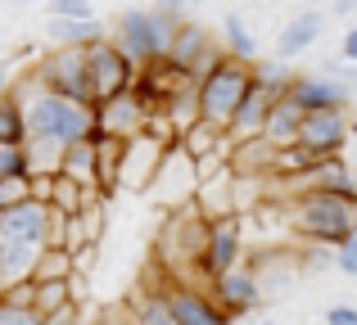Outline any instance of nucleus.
Wrapping results in <instances>:
<instances>
[{"mask_svg":"<svg viewBox=\"0 0 357 325\" xmlns=\"http://www.w3.org/2000/svg\"><path fill=\"white\" fill-rule=\"evenodd\" d=\"M298 127H303V104H298L289 90H280V95L271 100V113H267V122H262V136L285 150V145H298Z\"/></svg>","mask_w":357,"mask_h":325,"instance_id":"412c9836","label":"nucleus"},{"mask_svg":"<svg viewBox=\"0 0 357 325\" xmlns=\"http://www.w3.org/2000/svg\"><path fill=\"white\" fill-rule=\"evenodd\" d=\"M280 181V176H276ZM289 194L294 190H326V194H349V199H357V181L349 172V163L340 159V154H331V159H317L312 167H307L298 181H280Z\"/></svg>","mask_w":357,"mask_h":325,"instance_id":"dca6fc26","label":"nucleus"},{"mask_svg":"<svg viewBox=\"0 0 357 325\" xmlns=\"http://www.w3.org/2000/svg\"><path fill=\"white\" fill-rule=\"evenodd\" d=\"M289 230L312 244L340 248L357 230V199L349 194H326V190H294L289 194Z\"/></svg>","mask_w":357,"mask_h":325,"instance_id":"f03ea898","label":"nucleus"},{"mask_svg":"<svg viewBox=\"0 0 357 325\" xmlns=\"http://www.w3.org/2000/svg\"><path fill=\"white\" fill-rule=\"evenodd\" d=\"M73 321H82V299L63 303V308H54L50 317H45V325H73Z\"/></svg>","mask_w":357,"mask_h":325,"instance_id":"2f4dec72","label":"nucleus"},{"mask_svg":"<svg viewBox=\"0 0 357 325\" xmlns=\"http://www.w3.org/2000/svg\"><path fill=\"white\" fill-rule=\"evenodd\" d=\"M276 163H280V145H271L267 136L236 141V150H231V167H236L240 176H262V181H271V176H276Z\"/></svg>","mask_w":357,"mask_h":325,"instance_id":"aec40b11","label":"nucleus"},{"mask_svg":"<svg viewBox=\"0 0 357 325\" xmlns=\"http://www.w3.org/2000/svg\"><path fill=\"white\" fill-rule=\"evenodd\" d=\"M36 72L50 90L73 100H91L96 104V86H91V59L86 45H50V50L36 59Z\"/></svg>","mask_w":357,"mask_h":325,"instance_id":"6e6552de","label":"nucleus"},{"mask_svg":"<svg viewBox=\"0 0 357 325\" xmlns=\"http://www.w3.org/2000/svg\"><path fill=\"white\" fill-rule=\"evenodd\" d=\"M14 72H18L14 59H0V100L9 95V86H14Z\"/></svg>","mask_w":357,"mask_h":325,"instance_id":"72a5a7b5","label":"nucleus"},{"mask_svg":"<svg viewBox=\"0 0 357 325\" xmlns=\"http://www.w3.org/2000/svg\"><path fill=\"white\" fill-rule=\"evenodd\" d=\"M253 81H258V63L222 54L199 77V113L208 118V122H218L222 132H231V122H236V113H240V104H244Z\"/></svg>","mask_w":357,"mask_h":325,"instance_id":"39448f33","label":"nucleus"},{"mask_svg":"<svg viewBox=\"0 0 357 325\" xmlns=\"http://www.w3.org/2000/svg\"><path fill=\"white\" fill-rule=\"evenodd\" d=\"M91 132H96V104H91V100L59 95V90H50V86L36 100H27V141L68 150L73 141H82V136H91Z\"/></svg>","mask_w":357,"mask_h":325,"instance_id":"7ed1b4c3","label":"nucleus"},{"mask_svg":"<svg viewBox=\"0 0 357 325\" xmlns=\"http://www.w3.org/2000/svg\"><path fill=\"white\" fill-rule=\"evenodd\" d=\"M167 299H172V317L176 325H227L231 312L213 299V290H195V285H167Z\"/></svg>","mask_w":357,"mask_h":325,"instance_id":"2eb2a0df","label":"nucleus"},{"mask_svg":"<svg viewBox=\"0 0 357 325\" xmlns=\"http://www.w3.org/2000/svg\"><path fill=\"white\" fill-rule=\"evenodd\" d=\"M45 14H73V18H91L96 0H45Z\"/></svg>","mask_w":357,"mask_h":325,"instance_id":"c85d7f7f","label":"nucleus"},{"mask_svg":"<svg viewBox=\"0 0 357 325\" xmlns=\"http://www.w3.org/2000/svg\"><path fill=\"white\" fill-rule=\"evenodd\" d=\"M280 90L271 86V81H253L249 86V95H244V104H240V113H236V122H231V141H249V136H262V122H267V113H271V100H276Z\"/></svg>","mask_w":357,"mask_h":325,"instance_id":"6ab92c4d","label":"nucleus"},{"mask_svg":"<svg viewBox=\"0 0 357 325\" xmlns=\"http://www.w3.org/2000/svg\"><path fill=\"white\" fill-rule=\"evenodd\" d=\"M109 27L100 23L96 14L91 18H73V14H45V41L50 45H91L100 41Z\"/></svg>","mask_w":357,"mask_h":325,"instance_id":"4be33fe9","label":"nucleus"},{"mask_svg":"<svg viewBox=\"0 0 357 325\" xmlns=\"http://www.w3.org/2000/svg\"><path fill=\"white\" fill-rule=\"evenodd\" d=\"M0 41H5V36H0Z\"/></svg>","mask_w":357,"mask_h":325,"instance_id":"4c0bfd02","label":"nucleus"},{"mask_svg":"<svg viewBox=\"0 0 357 325\" xmlns=\"http://www.w3.org/2000/svg\"><path fill=\"white\" fill-rule=\"evenodd\" d=\"M244 212H227V217H213V230H208V244H204V257H199V276L204 280H218L222 271L244 257V226H240Z\"/></svg>","mask_w":357,"mask_h":325,"instance_id":"f8f14e48","label":"nucleus"},{"mask_svg":"<svg viewBox=\"0 0 357 325\" xmlns=\"http://www.w3.org/2000/svg\"><path fill=\"white\" fill-rule=\"evenodd\" d=\"M335 267H340L344 276H357V230L344 239L340 248H335Z\"/></svg>","mask_w":357,"mask_h":325,"instance_id":"c756f323","label":"nucleus"},{"mask_svg":"<svg viewBox=\"0 0 357 325\" xmlns=\"http://www.w3.org/2000/svg\"><path fill=\"white\" fill-rule=\"evenodd\" d=\"M158 9H163V14H172L176 23H181V18H195V9L204 5V0H154Z\"/></svg>","mask_w":357,"mask_h":325,"instance_id":"7c9ffc66","label":"nucleus"},{"mask_svg":"<svg viewBox=\"0 0 357 325\" xmlns=\"http://www.w3.org/2000/svg\"><path fill=\"white\" fill-rule=\"evenodd\" d=\"M86 59H91V86H96V104H100V100H109V95H118V90H127V86H136L140 63L114 41V32H105L100 41H91V45H86Z\"/></svg>","mask_w":357,"mask_h":325,"instance_id":"1a4fd4ad","label":"nucleus"},{"mask_svg":"<svg viewBox=\"0 0 357 325\" xmlns=\"http://www.w3.org/2000/svg\"><path fill=\"white\" fill-rule=\"evenodd\" d=\"M199 185H204L199 159H195L181 141H172L163 150V163H158V172H154V181H149L145 194L167 212V208H181V203H195L199 199Z\"/></svg>","mask_w":357,"mask_h":325,"instance_id":"0eeeda50","label":"nucleus"},{"mask_svg":"<svg viewBox=\"0 0 357 325\" xmlns=\"http://www.w3.org/2000/svg\"><path fill=\"white\" fill-rule=\"evenodd\" d=\"M227 54V45H222V36H213L204 23H195V18H181V23L172 27V41H167V63H176V68L195 72V77H204V72L213 68V63Z\"/></svg>","mask_w":357,"mask_h":325,"instance_id":"9d476101","label":"nucleus"},{"mask_svg":"<svg viewBox=\"0 0 357 325\" xmlns=\"http://www.w3.org/2000/svg\"><path fill=\"white\" fill-rule=\"evenodd\" d=\"M340 54H344V59H353V63H357V23L349 27V32H344V41H340Z\"/></svg>","mask_w":357,"mask_h":325,"instance_id":"f704fd0d","label":"nucleus"},{"mask_svg":"<svg viewBox=\"0 0 357 325\" xmlns=\"http://www.w3.org/2000/svg\"><path fill=\"white\" fill-rule=\"evenodd\" d=\"M289 95L298 100L303 109H326V104H349L353 100V81H340L331 72H298L289 77Z\"/></svg>","mask_w":357,"mask_h":325,"instance_id":"f3484780","label":"nucleus"},{"mask_svg":"<svg viewBox=\"0 0 357 325\" xmlns=\"http://www.w3.org/2000/svg\"><path fill=\"white\" fill-rule=\"evenodd\" d=\"M222 45H227V54H236V59L258 63V36L249 32V23H244L240 14H227V18H222Z\"/></svg>","mask_w":357,"mask_h":325,"instance_id":"5701e85b","label":"nucleus"},{"mask_svg":"<svg viewBox=\"0 0 357 325\" xmlns=\"http://www.w3.org/2000/svg\"><path fill=\"white\" fill-rule=\"evenodd\" d=\"M172 27H176V18L163 14L158 5H149V9H122V14L114 18V41L140 63V68H145V63L167 59Z\"/></svg>","mask_w":357,"mask_h":325,"instance_id":"423d86ee","label":"nucleus"},{"mask_svg":"<svg viewBox=\"0 0 357 325\" xmlns=\"http://www.w3.org/2000/svg\"><path fill=\"white\" fill-rule=\"evenodd\" d=\"M326 325H357V308H349V303H335V308L326 312Z\"/></svg>","mask_w":357,"mask_h":325,"instance_id":"473e14b6","label":"nucleus"},{"mask_svg":"<svg viewBox=\"0 0 357 325\" xmlns=\"http://www.w3.org/2000/svg\"><path fill=\"white\" fill-rule=\"evenodd\" d=\"M321 32H326V14H321V9H303V14H294L276 32V59L280 63L298 59L303 50H312V45L321 41Z\"/></svg>","mask_w":357,"mask_h":325,"instance_id":"a211bd4d","label":"nucleus"},{"mask_svg":"<svg viewBox=\"0 0 357 325\" xmlns=\"http://www.w3.org/2000/svg\"><path fill=\"white\" fill-rule=\"evenodd\" d=\"M136 321H145V325H176L167 290H163V294H145V299H136Z\"/></svg>","mask_w":357,"mask_h":325,"instance_id":"bb28decb","label":"nucleus"},{"mask_svg":"<svg viewBox=\"0 0 357 325\" xmlns=\"http://www.w3.org/2000/svg\"><path fill=\"white\" fill-rule=\"evenodd\" d=\"M0 325H45V312L14 294H0Z\"/></svg>","mask_w":357,"mask_h":325,"instance_id":"a878e982","label":"nucleus"},{"mask_svg":"<svg viewBox=\"0 0 357 325\" xmlns=\"http://www.w3.org/2000/svg\"><path fill=\"white\" fill-rule=\"evenodd\" d=\"M208 230H213V217L199 208V203H181V208L163 212V226H158V235H154V257L163 262V271L172 276V280H181L185 267L199 271Z\"/></svg>","mask_w":357,"mask_h":325,"instance_id":"20e7f679","label":"nucleus"},{"mask_svg":"<svg viewBox=\"0 0 357 325\" xmlns=\"http://www.w3.org/2000/svg\"><path fill=\"white\" fill-rule=\"evenodd\" d=\"M154 122V109L145 104V95H136V86L118 90V95L100 100L96 104V132H109L118 141H136V136L149 132Z\"/></svg>","mask_w":357,"mask_h":325,"instance_id":"9b49d317","label":"nucleus"},{"mask_svg":"<svg viewBox=\"0 0 357 325\" xmlns=\"http://www.w3.org/2000/svg\"><path fill=\"white\" fill-rule=\"evenodd\" d=\"M23 199H36L32 194V172H9L0 176V208H14Z\"/></svg>","mask_w":357,"mask_h":325,"instance_id":"cd10ccee","label":"nucleus"},{"mask_svg":"<svg viewBox=\"0 0 357 325\" xmlns=\"http://www.w3.org/2000/svg\"><path fill=\"white\" fill-rule=\"evenodd\" d=\"M18 5H32V0H18Z\"/></svg>","mask_w":357,"mask_h":325,"instance_id":"e433bc0d","label":"nucleus"},{"mask_svg":"<svg viewBox=\"0 0 357 325\" xmlns=\"http://www.w3.org/2000/svg\"><path fill=\"white\" fill-rule=\"evenodd\" d=\"M298 145H307L312 154L331 159L349 145V113L344 104H326V109H303V127H298Z\"/></svg>","mask_w":357,"mask_h":325,"instance_id":"ddd939ff","label":"nucleus"},{"mask_svg":"<svg viewBox=\"0 0 357 325\" xmlns=\"http://www.w3.org/2000/svg\"><path fill=\"white\" fill-rule=\"evenodd\" d=\"M73 271H77V253L63 244H45L32 267V280H59V276H73Z\"/></svg>","mask_w":357,"mask_h":325,"instance_id":"b1692460","label":"nucleus"},{"mask_svg":"<svg viewBox=\"0 0 357 325\" xmlns=\"http://www.w3.org/2000/svg\"><path fill=\"white\" fill-rule=\"evenodd\" d=\"M0 141H27V104L14 90L0 100Z\"/></svg>","mask_w":357,"mask_h":325,"instance_id":"393cba45","label":"nucleus"},{"mask_svg":"<svg viewBox=\"0 0 357 325\" xmlns=\"http://www.w3.org/2000/svg\"><path fill=\"white\" fill-rule=\"evenodd\" d=\"M331 14H335V18H349V14H357V0H331Z\"/></svg>","mask_w":357,"mask_h":325,"instance_id":"c9c22d12","label":"nucleus"},{"mask_svg":"<svg viewBox=\"0 0 357 325\" xmlns=\"http://www.w3.org/2000/svg\"><path fill=\"white\" fill-rule=\"evenodd\" d=\"M50 217L54 208L45 199H23L14 208H0V280L5 285L32 276L41 248L50 244Z\"/></svg>","mask_w":357,"mask_h":325,"instance_id":"f257e3e1","label":"nucleus"},{"mask_svg":"<svg viewBox=\"0 0 357 325\" xmlns=\"http://www.w3.org/2000/svg\"><path fill=\"white\" fill-rule=\"evenodd\" d=\"M208 290H213V299H218L231 317H240V312L258 308V303L267 299V294H262L258 271H253V267H244V262H236L231 271H222L218 280H208Z\"/></svg>","mask_w":357,"mask_h":325,"instance_id":"4468645a","label":"nucleus"}]
</instances>
